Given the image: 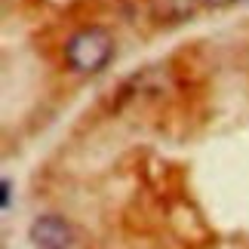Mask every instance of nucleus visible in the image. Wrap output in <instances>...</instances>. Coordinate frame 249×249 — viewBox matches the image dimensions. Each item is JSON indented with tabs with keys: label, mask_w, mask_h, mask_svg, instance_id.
Listing matches in <instances>:
<instances>
[{
	"label": "nucleus",
	"mask_w": 249,
	"mask_h": 249,
	"mask_svg": "<svg viewBox=\"0 0 249 249\" xmlns=\"http://www.w3.org/2000/svg\"><path fill=\"white\" fill-rule=\"evenodd\" d=\"M28 237H31L34 249H77L71 225L55 213L37 215L31 222V228H28Z\"/></svg>",
	"instance_id": "nucleus-2"
},
{
	"label": "nucleus",
	"mask_w": 249,
	"mask_h": 249,
	"mask_svg": "<svg viewBox=\"0 0 249 249\" xmlns=\"http://www.w3.org/2000/svg\"><path fill=\"white\" fill-rule=\"evenodd\" d=\"M114 53V37L99 25H89V28H80L77 34L68 37L65 43V62H68L71 71L77 74H95L108 65Z\"/></svg>",
	"instance_id": "nucleus-1"
},
{
	"label": "nucleus",
	"mask_w": 249,
	"mask_h": 249,
	"mask_svg": "<svg viewBox=\"0 0 249 249\" xmlns=\"http://www.w3.org/2000/svg\"><path fill=\"white\" fill-rule=\"evenodd\" d=\"M203 6H231L234 0H200Z\"/></svg>",
	"instance_id": "nucleus-4"
},
{
	"label": "nucleus",
	"mask_w": 249,
	"mask_h": 249,
	"mask_svg": "<svg viewBox=\"0 0 249 249\" xmlns=\"http://www.w3.org/2000/svg\"><path fill=\"white\" fill-rule=\"evenodd\" d=\"M0 197H3V213H9L13 209V178L0 181Z\"/></svg>",
	"instance_id": "nucleus-3"
}]
</instances>
